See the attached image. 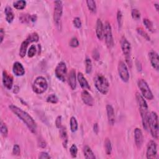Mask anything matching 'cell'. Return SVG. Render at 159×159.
Returning <instances> with one entry per match:
<instances>
[{"label": "cell", "mask_w": 159, "mask_h": 159, "mask_svg": "<svg viewBox=\"0 0 159 159\" xmlns=\"http://www.w3.org/2000/svg\"><path fill=\"white\" fill-rule=\"evenodd\" d=\"M42 145H43L44 147H45L46 146V142H45L44 140H42V142H40V144H39V146H40L41 147H42Z\"/></svg>", "instance_id": "681fc988"}, {"label": "cell", "mask_w": 159, "mask_h": 159, "mask_svg": "<svg viewBox=\"0 0 159 159\" xmlns=\"http://www.w3.org/2000/svg\"><path fill=\"white\" fill-rule=\"evenodd\" d=\"M66 73H67V68H66L65 63L60 62L57 65L55 70L56 77L59 80L65 82L66 81Z\"/></svg>", "instance_id": "30bf717a"}, {"label": "cell", "mask_w": 159, "mask_h": 159, "mask_svg": "<svg viewBox=\"0 0 159 159\" xmlns=\"http://www.w3.org/2000/svg\"><path fill=\"white\" fill-rule=\"evenodd\" d=\"M85 70L88 74L90 73L92 71V62L89 57H87L85 59Z\"/></svg>", "instance_id": "4dcf8cb0"}, {"label": "cell", "mask_w": 159, "mask_h": 159, "mask_svg": "<svg viewBox=\"0 0 159 159\" xmlns=\"http://www.w3.org/2000/svg\"><path fill=\"white\" fill-rule=\"evenodd\" d=\"M73 24H74V26L75 27L77 28V29H80L81 28V19L78 18V17H76V18H75L74 19H73Z\"/></svg>", "instance_id": "60d3db41"}, {"label": "cell", "mask_w": 159, "mask_h": 159, "mask_svg": "<svg viewBox=\"0 0 159 159\" xmlns=\"http://www.w3.org/2000/svg\"><path fill=\"white\" fill-rule=\"evenodd\" d=\"M136 100L139 106V111L140 113L142 122L143 125V128L146 131H149V107L145 98L142 96L138 92L136 95Z\"/></svg>", "instance_id": "7a4b0ae2"}, {"label": "cell", "mask_w": 159, "mask_h": 159, "mask_svg": "<svg viewBox=\"0 0 159 159\" xmlns=\"http://www.w3.org/2000/svg\"><path fill=\"white\" fill-rule=\"evenodd\" d=\"M83 154H84V156L85 158L87 159H95L96 158V157L93 152L92 151V150L89 146H85L84 147H83Z\"/></svg>", "instance_id": "d4e9b609"}, {"label": "cell", "mask_w": 159, "mask_h": 159, "mask_svg": "<svg viewBox=\"0 0 159 159\" xmlns=\"http://www.w3.org/2000/svg\"><path fill=\"white\" fill-rule=\"evenodd\" d=\"M55 125L57 128L59 129L62 126V116H58L55 120Z\"/></svg>", "instance_id": "ee69618b"}, {"label": "cell", "mask_w": 159, "mask_h": 159, "mask_svg": "<svg viewBox=\"0 0 159 159\" xmlns=\"http://www.w3.org/2000/svg\"><path fill=\"white\" fill-rule=\"evenodd\" d=\"M70 129L72 132H75L78 129V122L75 117L72 116L70 118Z\"/></svg>", "instance_id": "f1b7e54d"}, {"label": "cell", "mask_w": 159, "mask_h": 159, "mask_svg": "<svg viewBox=\"0 0 159 159\" xmlns=\"http://www.w3.org/2000/svg\"><path fill=\"white\" fill-rule=\"evenodd\" d=\"M95 86L99 92L103 95H106L110 90V83L102 74H96L94 77Z\"/></svg>", "instance_id": "3957f363"}, {"label": "cell", "mask_w": 159, "mask_h": 159, "mask_svg": "<svg viewBox=\"0 0 159 159\" xmlns=\"http://www.w3.org/2000/svg\"><path fill=\"white\" fill-rule=\"evenodd\" d=\"M77 80L80 83V85L83 90H90V87L88 81L86 80L84 75L81 72H78L77 75Z\"/></svg>", "instance_id": "44dd1931"}, {"label": "cell", "mask_w": 159, "mask_h": 159, "mask_svg": "<svg viewBox=\"0 0 159 159\" xmlns=\"http://www.w3.org/2000/svg\"><path fill=\"white\" fill-rule=\"evenodd\" d=\"M81 97L83 102L86 105L88 106H93L95 103V101L93 98L90 94L89 92L86 90H83L81 92Z\"/></svg>", "instance_id": "5bb4252c"}, {"label": "cell", "mask_w": 159, "mask_h": 159, "mask_svg": "<svg viewBox=\"0 0 159 159\" xmlns=\"http://www.w3.org/2000/svg\"><path fill=\"white\" fill-rule=\"evenodd\" d=\"M5 35V32L3 28L0 29V36H1V44H2L3 41L4 40V37Z\"/></svg>", "instance_id": "bcb514c9"}, {"label": "cell", "mask_w": 159, "mask_h": 159, "mask_svg": "<svg viewBox=\"0 0 159 159\" xmlns=\"http://www.w3.org/2000/svg\"><path fill=\"white\" fill-rule=\"evenodd\" d=\"M47 102L49 103L56 104L58 102V98L55 94H51L47 98Z\"/></svg>", "instance_id": "d6a6232c"}, {"label": "cell", "mask_w": 159, "mask_h": 159, "mask_svg": "<svg viewBox=\"0 0 159 159\" xmlns=\"http://www.w3.org/2000/svg\"><path fill=\"white\" fill-rule=\"evenodd\" d=\"M37 20V16L36 14H33L31 15V21L33 22H36Z\"/></svg>", "instance_id": "c3c4849f"}, {"label": "cell", "mask_w": 159, "mask_h": 159, "mask_svg": "<svg viewBox=\"0 0 159 159\" xmlns=\"http://www.w3.org/2000/svg\"><path fill=\"white\" fill-rule=\"evenodd\" d=\"M117 19H118L117 21H118L119 28L121 29L122 24V14L120 10H118V13H117Z\"/></svg>", "instance_id": "f35d334b"}, {"label": "cell", "mask_w": 159, "mask_h": 159, "mask_svg": "<svg viewBox=\"0 0 159 159\" xmlns=\"http://www.w3.org/2000/svg\"><path fill=\"white\" fill-rule=\"evenodd\" d=\"M143 23L145 25L146 28L150 32H153L154 31V25H153V23L152 22V21L149 20V19H147V18H145L143 19Z\"/></svg>", "instance_id": "f546056e"}, {"label": "cell", "mask_w": 159, "mask_h": 159, "mask_svg": "<svg viewBox=\"0 0 159 159\" xmlns=\"http://www.w3.org/2000/svg\"><path fill=\"white\" fill-rule=\"evenodd\" d=\"M0 131H1V135L4 137H6L8 134V129L6 126V125L2 121L1 122V125H0Z\"/></svg>", "instance_id": "1f68e13d"}, {"label": "cell", "mask_w": 159, "mask_h": 159, "mask_svg": "<svg viewBox=\"0 0 159 159\" xmlns=\"http://www.w3.org/2000/svg\"><path fill=\"white\" fill-rule=\"evenodd\" d=\"M31 15L28 14H22L19 17V20L22 22V23H28L31 21Z\"/></svg>", "instance_id": "836d02e7"}, {"label": "cell", "mask_w": 159, "mask_h": 159, "mask_svg": "<svg viewBox=\"0 0 159 159\" xmlns=\"http://www.w3.org/2000/svg\"><path fill=\"white\" fill-rule=\"evenodd\" d=\"M104 25L103 37L105 40V43L108 48H112L114 46V40L112 34V29L110 23L108 21L105 22Z\"/></svg>", "instance_id": "ba28073f"}, {"label": "cell", "mask_w": 159, "mask_h": 159, "mask_svg": "<svg viewBox=\"0 0 159 159\" xmlns=\"http://www.w3.org/2000/svg\"><path fill=\"white\" fill-rule=\"evenodd\" d=\"M69 44H70V46H71L72 47H73V48L77 47L79 46L78 40L76 37H73L71 39Z\"/></svg>", "instance_id": "ab89813d"}, {"label": "cell", "mask_w": 159, "mask_h": 159, "mask_svg": "<svg viewBox=\"0 0 159 159\" xmlns=\"http://www.w3.org/2000/svg\"><path fill=\"white\" fill-rule=\"evenodd\" d=\"M135 143L138 149H140L144 141L143 134L139 128H136L134 130Z\"/></svg>", "instance_id": "e0dca14e"}, {"label": "cell", "mask_w": 159, "mask_h": 159, "mask_svg": "<svg viewBox=\"0 0 159 159\" xmlns=\"http://www.w3.org/2000/svg\"><path fill=\"white\" fill-rule=\"evenodd\" d=\"M118 70L119 75L121 79L122 80V81L125 83L128 82V81L129 80L130 75H129L128 66L124 62L120 61L119 62L118 66Z\"/></svg>", "instance_id": "8fae6325"}, {"label": "cell", "mask_w": 159, "mask_h": 159, "mask_svg": "<svg viewBox=\"0 0 159 159\" xmlns=\"http://www.w3.org/2000/svg\"><path fill=\"white\" fill-rule=\"evenodd\" d=\"M93 57L96 60H98L99 59V54L98 53V52L96 51V50H94L93 53Z\"/></svg>", "instance_id": "f6af8a7d"}, {"label": "cell", "mask_w": 159, "mask_h": 159, "mask_svg": "<svg viewBox=\"0 0 159 159\" xmlns=\"http://www.w3.org/2000/svg\"><path fill=\"white\" fill-rule=\"evenodd\" d=\"M106 111L108 122L110 125H113L115 123V114L113 107L110 105H107L106 106Z\"/></svg>", "instance_id": "ffe728a7"}, {"label": "cell", "mask_w": 159, "mask_h": 159, "mask_svg": "<svg viewBox=\"0 0 159 159\" xmlns=\"http://www.w3.org/2000/svg\"><path fill=\"white\" fill-rule=\"evenodd\" d=\"M149 59L153 68L157 71L159 69V58L158 54L154 51H150L149 53Z\"/></svg>", "instance_id": "9a60e30c"}, {"label": "cell", "mask_w": 159, "mask_h": 159, "mask_svg": "<svg viewBox=\"0 0 159 159\" xmlns=\"http://www.w3.org/2000/svg\"><path fill=\"white\" fill-rule=\"evenodd\" d=\"M105 149L107 155H111L112 152V145L110 139L106 138L105 141Z\"/></svg>", "instance_id": "4316f807"}, {"label": "cell", "mask_w": 159, "mask_h": 159, "mask_svg": "<svg viewBox=\"0 0 159 159\" xmlns=\"http://www.w3.org/2000/svg\"><path fill=\"white\" fill-rule=\"evenodd\" d=\"M138 87L140 89L142 96L148 100H152L154 98V95L152 91L150 90L147 83L144 79H140L137 82Z\"/></svg>", "instance_id": "52a82bcc"}, {"label": "cell", "mask_w": 159, "mask_h": 159, "mask_svg": "<svg viewBox=\"0 0 159 159\" xmlns=\"http://www.w3.org/2000/svg\"><path fill=\"white\" fill-rule=\"evenodd\" d=\"M13 72L17 77H21L25 74V69L22 63L19 62H16L13 66Z\"/></svg>", "instance_id": "ac0fdd59"}, {"label": "cell", "mask_w": 159, "mask_h": 159, "mask_svg": "<svg viewBox=\"0 0 159 159\" xmlns=\"http://www.w3.org/2000/svg\"><path fill=\"white\" fill-rule=\"evenodd\" d=\"M87 4L89 10L93 14H95L97 11V7H96V2L93 0H88L87 1Z\"/></svg>", "instance_id": "484cf974"}, {"label": "cell", "mask_w": 159, "mask_h": 159, "mask_svg": "<svg viewBox=\"0 0 159 159\" xmlns=\"http://www.w3.org/2000/svg\"><path fill=\"white\" fill-rule=\"evenodd\" d=\"M39 39V36L36 32H33L29 34L27 38L25 39L21 45L20 49H19V55L21 57L23 58L25 57L27 52V50L29 46V44L32 43H36L37 42Z\"/></svg>", "instance_id": "5b68a950"}, {"label": "cell", "mask_w": 159, "mask_h": 159, "mask_svg": "<svg viewBox=\"0 0 159 159\" xmlns=\"http://www.w3.org/2000/svg\"><path fill=\"white\" fill-rule=\"evenodd\" d=\"M131 14H132V18L135 20H139L140 18V13L139 11L137 9L132 10L131 12Z\"/></svg>", "instance_id": "74e56055"}, {"label": "cell", "mask_w": 159, "mask_h": 159, "mask_svg": "<svg viewBox=\"0 0 159 159\" xmlns=\"http://www.w3.org/2000/svg\"><path fill=\"white\" fill-rule=\"evenodd\" d=\"M70 154L73 158H75V157H77V153H78V149H77V147L76 145L73 144L71 146V147L70 149Z\"/></svg>", "instance_id": "8d00e7d4"}, {"label": "cell", "mask_w": 159, "mask_h": 159, "mask_svg": "<svg viewBox=\"0 0 159 159\" xmlns=\"http://www.w3.org/2000/svg\"><path fill=\"white\" fill-rule=\"evenodd\" d=\"M157 154V145L154 140H150L147 145L146 157L148 159L155 158Z\"/></svg>", "instance_id": "4fadbf2b"}, {"label": "cell", "mask_w": 159, "mask_h": 159, "mask_svg": "<svg viewBox=\"0 0 159 159\" xmlns=\"http://www.w3.org/2000/svg\"><path fill=\"white\" fill-rule=\"evenodd\" d=\"M121 47L122 51L125 57V59L128 63H129V60L130 62L131 61V47L129 42L127 40V39L125 37H122L121 40Z\"/></svg>", "instance_id": "7c38bea8"}, {"label": "cell", "mask_w": 159, "mask_h": 159, "mask_svg": "<svg viewBox=\"0 0 159 159\" xmlns=\"http://www.w3.org/2000/svg\"><path fill=\"white\" fill-rule=\"evenodd\" d=\"M103 31H104V25L101 19H98L96 25V34L98 39L100 40H102L104 39Z\"/></svg>", "instance_id": "d6986e66"}, {"label": "cell", "mask_w": 159, "mask_h": 159, "mask_svg": "<svg viewBox=\"0 0 159 159\" xmlns=\"http://www.w3.org/2000/svg\"><path fill=\"white\" fill-rule=\"evenodd\" d=\"M36 47L34 45H32L29 50H28V57H30V58H32L34 57L35 55H36Z\"/></svg>", "instance_id": "d590c367"}, {"label": "cell", "mask_w": 159, "mask_h": 159, "mask_svg": "<svg viewBox=\"0 0 159 159\" xmlns=\"http://www.w3.org/2000/svg\"><path fill=\"white\" fill-rule=\"evenodd\" d=\"M51 157L49 155L48 153L46 152H42L39 154V158L40 159H48V158H51Z\"/></svg>", "instance_id": "7bdbcfd3"}, {"label": "cell", "mask_w": 159, "mask_h": 159, "mask_svg": "<svg viewBox=\"0 0 159 159\" xmlns=\"http://www.w3.org/2000/svg\"><path fill=\"white\" fill-rule=\"evenodd\" d=\"M3 83L4 87L7 90H11L13 85V78L5 70L3 72Z\"/></svg>", "instance_id": "2e32d148"}, {"label": "cell", "mask_w": 159, "mask_h": 159, "mask_svg": "<svg viewBox=\"0 0 159 159\" xmlns=\"http://www.w3.org/2000/svg\"><path fill=\"white\" fill-rule=\"evenodd\" d=\"M69 83L71 88L74 90L77 87V76L74 69L71 70L69 75Z\"/></svg>", "instance_id": "7402d4cb"}, {"label": "cell", "mask_w": 159, "mask_h": 159, "mask_svg": "<svg viewBox=\"0 0 159 159\" xmlns=\"http://www.w3.org/2000/svg\"><path fill=\"white\" fill-rule=\"evenodd\" d=\"M149 129L154 139H158V118L157 113L152 111L149 114Z\"/></svg>", "instance_id": "277c9868"}, {"label": "cell", "mask_w": 159, "mask_h": 159, "mask_svg": "<svg viewBox=\"0 0 159 159\" xmlns=\"http://www.w3.org/2000/svg\"><path fill=\"white\" fill-rule=\"evenodd\" d=\"M54 4V20L56 26H59L63 13V3L62 1H55Z\"/></svg>", "instance_id": "9c48e42d"}, {"label": "cell", "mask_w": 159, "mask_h": 159, "mask_svg": "<svg viewBox=\"0 0 159 159\" xmlns=\"http://www.w3.org/2000/svg\"><path fill=\"white\" fill-rule=\"evenodd\" d=\"M60 129V136L62 139L63 146L66 149L67 147V144H68V135L67 132H66V128L62 125V126L59 128Z\"/></svg>", "instance_id": "603a6c76"}, {"label": "cell", "mask_w": 159, "mask_h": 159, "mask_svg": "<svg viewBox=\"0 0 159 159\" xmlns=\"http://www.w3.org/2000/svg\"><path fill=\"white\" fill-rule=\"evenodd\" d=\"M14 7L17 10H23L26 6V1L24 0H19V1H16L13 3Z\"/></svg>", "instance_id": "83f0119b"}, {"label": "cell", "mask_w": 159, "mask_h": 159, "mask_svg": "<svg viewBox=\"0 0 159 159\" xmlns=\"http://www.w3.org/2000/svg\"><path fill=\"white\" fill-rule=\"evenodd\" d=\"M93 131H94V132H95V134H98V132H99V126H98V123L94 124V125H93Z\"/></svg>", "instance_id": "7dc6e473"}, {"label": "cell", "mask_w": 159, "mask_h": 159, "mask_svg": "<svg viewBox=\"0 0 159 159\" xmlns=\"http://www.w3.org/2000/svg\"><path fill=\"white\" fill-rule=\"evenodd\" d=\"M13 154L14 155H17L19 156L21 154V150H20V147L18 145L16 144L14 146L13 149Z\"/></svg>", "instance_id": "b9f144b4"}, {"label": "cell", "mask_w": 159, "mask_h": 159, "mask_svg": "<svg viewBox=\"0 0 159 159\" xmlns=\"http://www.w3.org/2000/svg\"><path fill=\"white\" fill-rule=\"evenodd\" d=\"M154 6H155V8H156V10L158 11V3H155V4H154Z\"/></svg>", "instance_id": "f907efd6"}, {"label": "cell", "mask_w": 159, "mask_h": 159, "mask_svg": "<svg viewBox=\"0 0 159 159\" xmlns=\"http://www.w3.org/2000/svg\"><path fill=\"white\" fill-rule=\"evenodd\" d=\"M10 110L26 125V126L31 131V132L36 134L37 131V124L32 117L26 111L22 110V109L13 105H11L9 106Z\"/></svg>", "instance_id": "6da1fadb"}, {"label": "cell", "mask_w": 159, "mask_h": 159, "mask_svg": "<svg viewBox=\"0 0 159 159\" xmlns=\"http://www.w3.org/2000/svg\"><path fill=\"white\" fill-rule=\"evenodd\" d=\"M137 33L140 36H141L142 37H143L147 40H148V41L150 40V38L149 36L148 35L147 33L145 31H144L143 29H142V28H137Z\"/></svg>", "instance_id": "e575fe53"}, {"label": "cell", "mask_w": 159, "mask_h": 159, "mask_svg": "<svg viewBox=\"0 0 159 159\" xmlns=\"http://www.w3.org/2000/svg\"><path fill=\"white\" fill-rule=\"evenodd\" d=\"M48 88L46 79L43 77H38L33 82L32 90L37 94L44 93Z\"/></svg>", "instance_id": "8992f818"}, {"label": "cell", "mask_w": 159, "mask_h": 159, "mask_svg": "<svg viewBox=\"0 0 159 159\" xmlns=\"http://www.w3.org/2000/svg\"><path fill=\"white\" fill-rule=\"evenodd\" d=\"M4 13L6 15V21L10 24L11 23L14 18V14L12 8L9 6H7L4 9Z\"/></svg>", "instance_id": "cb8c5ba5"}]
</instances>
